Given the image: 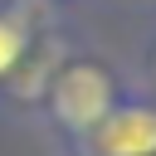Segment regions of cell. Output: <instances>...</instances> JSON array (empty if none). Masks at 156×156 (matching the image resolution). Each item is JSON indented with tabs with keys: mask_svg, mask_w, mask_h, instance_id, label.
I'll return each instance as SVG.
<instances>
[{
	"mask_svg": "<svg viewBox=\"0 0 156 156\" xmlns=\"http://www.w3.org/2000/svg\"><path fill=\"white\" fill-rule=\"evenodd\" d=\"M20 58H24V29H20L10 15H0V78L15 73Z\"/></svg>",
	"mask_w": 156,
	"mask_h": 156,
	"instance_id": "3957f363",
	"label": "cell"
},
{
	"mask_svg": "<svg viewBox=\"0 0 156 156\" xmlns=\"http://www.w3.org/2000/svg\"><path fill=\"white\" fill-rule=\"evenodd\" d=\"M112 112V78L98 63H73L54 83V117L68 132H93Z\"/></svg>",
	"mask_w": 156,
	"mask_h": 156,
	"instance_id": "6da1fadb",
	"label": "cell"
},
{
	"mask_svg": "<svg viewBox=\"0 0 156 156\" xmlns=\"http://www.w3.org/2000/svg\"><path fill=\"white\" fill-rule=\"evenodd\" d=\"M98 156H156V112L151 107H112L93 127Z\"/></svg>",
	"mask_w": 156,
	"mask_h": 156,
	"instance_id": "7a4b0ae2",
	"label": "cell"
}]
</instances>
